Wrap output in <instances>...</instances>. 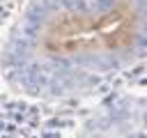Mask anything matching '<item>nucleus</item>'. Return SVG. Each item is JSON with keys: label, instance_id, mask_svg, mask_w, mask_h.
I'll list each match as a JSON object with an SVG mask.
<instances>
[{"label": "nucleus", "instance_id": "obj_1", "mask_svg": "<svg viewBox=\"0 0 147 138\" xmlns=\"http://www.w3.org/2000/svg\"><path fill=\"white\" fill-rule=\"evenodd\" d=\"M138 34V14L129 2H119L101 14L64 12L48 21L41 32L44 48L55 57H101L131 46Z\"/></svg>", "mask_w": 147, "mask_h": 138}]
</instances>
